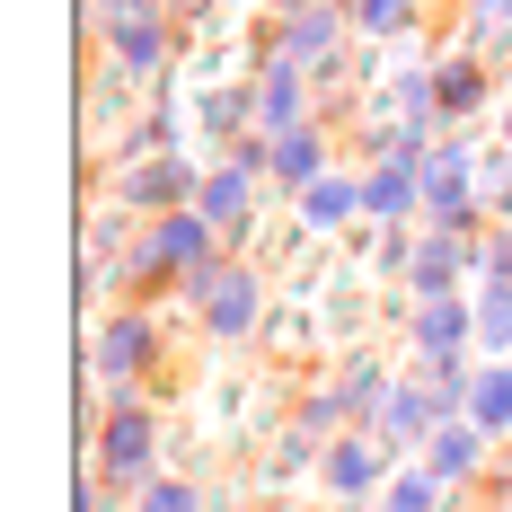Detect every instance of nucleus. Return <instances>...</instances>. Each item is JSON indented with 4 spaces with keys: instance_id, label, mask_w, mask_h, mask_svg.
<instances>
[{
    "instance_id": "f257e3e1",
    "label": "nucleus",
    "mask_w": 512,
    "mask_h": 512,
    "mask_svg": "<svg viewBox=\"0 0 512 512\" xmlns=\"http://www.w3.org/2000/svg\"><path fill=\"white\" fill-rule=\"evenodd\" d=\"M151 327H142V318H106V336H98V371H115V380H133V371H142V362H151Z\"/></svg>"
},
{
    "instance_id": "f03ea898",
    "label": "nucleus",
    "mask_w": 512,
    "mask_h": 512,
    "mask_svg": "<svg viewBox=\"0 0 512 512\" xmlns=\"http://www.w3.org/2000/svg\"><path fill=\"white\" fill-rule=\"evenodd\" d=\"M477 98H486V71H477V53H451V62L433 71V106H442V115H468Z\"/></svg>"
},
{
    "instance_id": "7ed1b4c3",
    "label": "nucleus",
    "mask_w": 512,
    "mask_h": 512,
    "mask_svg": "<svg viewBox=\"0 0 512 512\" xmlns=\"http://www.w3.org/2000/svg\"><path fill=\"white\" fill-rule=\"evenodd\" d=\"M106 468H115V477H142V468H151V424L133 407L115 415V433H106Z\"/></svg>"
},
{
    "instance_id": "20e7f679",
    "label": "nucleus",
    "mask_w": 512,
    "mask_h": 512,
    "mask_svg": "<svg viewBox=\"0 0 512 512\" xmlns=\"http://www.w3.org/2000/svg\"><path fill=\"white\" fill-rule=\"evenodd\" d=\"M256 124H265V133L301 124V71H265V89H256Z\"/></svg>"
},
{
    "instance_id": "39448f33",
    "label": "nucleus",
    "mask_w": 512,
    "mask_h": 512,
    "mask_svg": "<svg viewBox=\"0 0 512 512\" xmlns=\"http://www.w3.org/2000/svg\"><path fill=\"white\" fill-rule=\"evenodd\" d=\"M415 18H424V0H354V27H362V36H407Z\"/></svg>"
},
{
    "instance_id": "423d86ee",
    "label": "nucleus",
    "mask_w": 512,
    "mask_h": 512,
    "mask_svg": "<svg viewBox=\"0 0 512 512\" xmlns=\"http://www.w3.org/2000/svg\"><path fill=\"white\" fill-rule=\"evenodd\" d=\"M477 460H486V451H477L468 424H442V433H433V477H468Z\"/></svg>"
},
{
    "instance_id": "0eeeda50",
    "label": "nucleus",
    "mask_w": 512,
    "mask_h": 512,
    "mask_svg": "<svg viewBox=\"0 0 512 512\" xmlns=\"http://www.w3.org/2000/svg\"><path fill=\"white\" fill-rule=\"evenodd\" d=\"M336 27H345V18H336L327 0H318V9L301 0V9H292V53H327V45H336Z\"/></svg>"
},
{
    "instance_id": "6e6552de",
    "label": "nucleus",
    "mask_w": 512,
    "mask_h": 512,
    "mask_svg": "<svg viewBox=\"0 0 512 512\" xmlns=\"http://www.w3.org/2000/svg\"><path fill=\"white\" fill-rule=\"evenodd\" d=\"M256 318V274H230L221 265V301H212V327H248Z\"/></svg>"
},
{
    "instance_id": "1a4fd4ad",
    "label": "nucleus",
    "mask_w": 512,
    "mask_h": 512,
    "mask_svg": "<svg viewBox=\"0 0 512 512\" xmlns=\"http://www.w3.org/2000/svg\"><path fill=\"white\" fill-rule=\"evenodd\" d=\"M371 468H380V451H371V442H345V451H327V486H336V495H354Z\"/></svg>"
},
{
    "instance_id": "9d476101",
    "label": "nucleus",
    "mask_w": 512,
    "mask_h": 512,
    "mask_svg": "<svg viewBox=\"0 0 512 512\" xmlns=\"http://www.w3.org/2000/svg\"><path fill=\"white\" fill-rule=\"evenodd\" d=\"M274 168H283V177H292V186H309V177H318V168H327V142H309V133H292V142H283V159H274Z\"/></svg>"
},
{
    "instance_id": "9b49d317",
    "label": "nucleus",
    "mask_w": 512,
    "mask_h": 512,
    "mask_svg": "<svg viewBox=\"0 0 512 512\" xmlns=\"http://www.w3.org/2000/svg\"><path fill=\"white\" fill-rule=\"evenodd\" d=\"M345 212H354V186H345V177H336V186H327V195H318V186H309V221H345Z\"/></svg>"
},
{
    "instance_id": "f8f14e48",
    "label": "nucleus",
    "mask_w": 512,
    "mask_h": 512,
    "mask_svg": "<svg viewBox=\"0 0 512 512\" xmlns=\"http://www.w3.org/2000/svg\"><path fill=\"white\" fill-rule=\"evenodd\" d=\"M151 512H204V495H195V486H168V477H159V486H151Z\"/></svg>"
},
{
    "instance_id": "ddd939ff",
    "label": "nucleus",
    "mask_w": 512,
    "mask_h": 512,
    "mask_svg": "<svg viewBox=\"0 0 512 512\" xmlns=\"http://www.w3.org/2000/svg\"><path fill=\"white\" fill-rule=\"evenodd\" d=\"M477 327H486V336H512V292H486V309H477Z\"/></svg>"
},
{
    "instance_id": "4468645a",
    "label": "nucleus",
    "mask_w": 512,
    "mask_h": 512,
    "mask_svg": "<svg viewBox=\"0 0 512 512\" xmlns=\"http://www.w3.org/2000/svg\"><path fill=\"white\" fill-rule=\"evenodd\" d=\"M477 415H512V380L495 371V380H477Z\"/></svg>"
},
{
    "instance_id": "2eb2a0df",
    "label": "nucleus",
    "mask_w": 512,
    "mask_h": 512,
    "mask_svg": "<svg viewBox=\"0 0 512 512\" xmlns=\"http://www.w3.org/2000/svg\"><path fill=\"white\" fill-rule=\"evenodd\" d=\"M389 512H433V477H407V486H398V504Z\"/></svg>"
}]
</instances>
